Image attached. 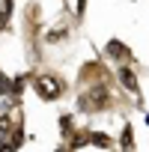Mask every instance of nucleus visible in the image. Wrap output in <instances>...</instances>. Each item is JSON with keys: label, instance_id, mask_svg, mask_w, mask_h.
I'll list each match as a JSON object with an SVG mask.
<instances>
[{"label": "nucleus", "instance_id": "1a4fd4ad", "mask_svg": "<svg viewBox=\"0 0 149 152\" xmlns=\"http://www.w3.org/2000/svg\"><path fill=\"white\" fill-rule=\"evenodd\" d=\"M0 96H9V78L0 72Z\"/></svg>", "mask_w": 149, "mask_h": 152}, {"label": "nucleus", "instance_id": "9d476101", "mask_svg": "<svg viewBox=\"0 0 149 152\" xmlns=\"http://www.w3.org/2000/svg\"><path fill=\"white\" fill-rule=\"evenodd\" d=\"M84 9H87V0H78V6H74V15L84 18Z\"/></svg>", "mask_w": 149, "mask_h": 152}, {"label": "nucleus", "instance_id": "20e7f679", "mask_svg": "<svg viewBox=\"0 0 149 152\" xmlns=\"http://www.w3.org/2000/svg\"><path fill=\"white\" fill-rule=\"evenodd\" d=\"M119 81H122V87L128 90V93H137V75L122 63V69H119Z\"/></svg>", "mask_w": 149, "mask_h": 152}, {"label": "nucleus", "instance_id": "0eeeda50", "mask_svg": "<svg viewBox=\"0 0 149 152\" xmlns=\"http://www.w3.org/2000/svg\"><path fill=\"white\" fill-rule=\"evenodd\" d=\"M66 33H69L66 27H54V30H51V33L45 36V42H51V45H54V42H60V39H66Z\"/></svg>", "mask_w": 149, "mask_h": 152}, {"label": "nucleus", "instance_id": "423d86ee", "mask_svg": "<svg viewBox=\"0 0 149 152\" xmlns=\"http://www.w3.org/2000/svg\"><path fill=\"white\" fill-rule=\"evenodd\" d=\"M122 149H134V128L131 125H125V131H122V143H119Z\"/></svg>", "mask_w": 149, "mask_h": 152}, {"label": "nucleus", "instance_id": "6e6552de", "mask_svg": "<svg viewBox=\"0 0 149 152\" xmlns=\"http://www.w3.org/2000/svg\"><path fill=\"white\" fill-rule=\"evenodd\" d=\"M9 15H12V0H6V3H3V9H0V30L6 27V21H9Z\"/></svg>", "mask_w": 149, "mask_h": 152}, {"label": "nucleus", "instance_id": "39448f33", "mask_svg": "<svg viewBox=\"0 0 149 152\" xmlns=\"http://www.w3.org/2000/svg\"><path fill=\"white\" fill-rule=\"evenodd\" d=\"M93 146H113V140L107 137V134H99V131H90V137H87Z\"/></svg>", "mask_w": 149, "mask_h": 152}, {"label": "nucleus", "instance_id": "f03ea898", "mask_svg": "<svg viewBox=\"0 0 149 152\" xmlns=\"http://www.w3.org/2000/svg\"><path fill=\"white\" fill-rule=\"evenodd\" d=\"M33 90H36L39 99L54 102V99H60L66 93V84L57 78V75H36V78H33Z\"/></svg>", "mask_w": 149, "mask_h": 152}, {"label": "nucleus", "instance_id": "7ed1b4c3", "mask_svg": "<svg viewBox=\"0 0 149 152\" xmlns=\"http://www.w3.org/2000/svg\"><path fill=\"white\" fill-rule=\"evenodd\" d=\"M104 54H107L110 60H116V63H131V57H134V54H131V48H128V45H122L119 39H110V42L104 45Z\"/></svg>", "mask_w": 149, "mask_h": 152}, {"label": "nucleus", "instance_id": "f257e3e1", "mask_svg": "<svg viewBox=\"0 0 149 152\" xmlns=\"http://www.w3.org/2000/svg\"><path fill=\"white\" fill-rule=\"evenodd\" d=\"M104 107H110V87L107 84H90V90L81 93V99H78L81 113H99Z\"/></svg>", "mask_w": 149, "mask_h": 152}]
</instances>
